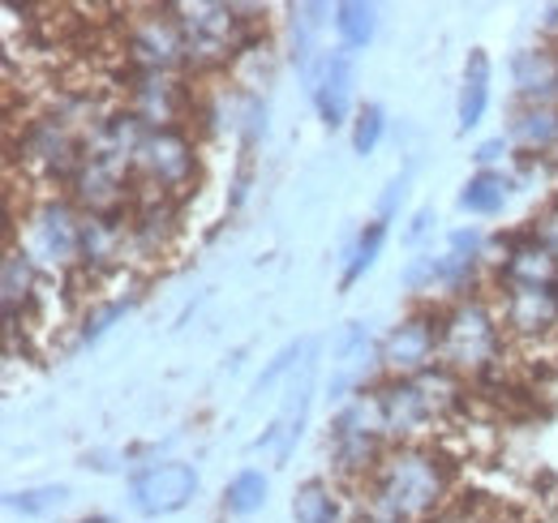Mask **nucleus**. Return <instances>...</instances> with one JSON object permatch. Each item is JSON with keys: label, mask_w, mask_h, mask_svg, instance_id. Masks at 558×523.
I'll list each match as a JSON object with an SVG mask.
<instances>
[{"label": "nucleus", "mask_w": 558, "mask_h": 523, "mask_svg": "<svg viewBox=\"0 0 558 523\" xmlns=\"http://www.w3.org/2000/svg\"><path fill=\"white\" fill-rule=\"evenodd\" d=\"M489 82H494V69L489 57L477 48L469 52L464 61V77H460V104H456V117H460V133L477 130L489 112Z\"/></svg>", "instance_id": "nucleus-19"}, {"label": "nucleus", "mask_w": 558, "mask_h": 523, "mask_svg": "<svg viewBox=\"0 0 558 523\" xmlns=\"http://www.w3.org/2000/svg\"><path fill=\"white\" fill-rule=\"evenodd\" d=\"M511 177H502V172H473L464 185H460V194H456V206L464 210V215H482V219H494V215H502V206L511 202Z\"/></svg>", "instance_id": "nucleus-21"}, {"label": "nucleus", "mask_w": 558, "mask_h": 523, "mask_svg": "<svg viewBox=\"0 0 558 523\" xmlns=\"http://www.w3.org/2000/svg\"><path fill=\"white\" fill-rule=\"evenodd\" d=\"M387 378H421L438 369V309H421L378 339Z\"/></svg>", "instance_id": "nucleus-12"}, {"label": "nucleus", "mask_w": 558, "mask_h": 523, "mask_svg": "<svg viewBox=\"0 0 558 523\" xmlns=\"http://www.w3.org/2000/svg\"><path fill=\"white\" fill-rule=\"evenodd\" d=\"M498 323L515 343H537L558 335V283L555 288H494L489 292Z\"/></svg>", "instance_id": "nucleus-13"}, {"label": "nucleus", "mask_w": 558, "mask_h": 523, "mask_svg": "<svg viewBox=\"0 0 558 523\" xmlns=\"http://www.w3.org/2000/svg\"><path fill=\"white\" fill-rule=\"evenodd\" d=\"M511 77L529 104L558 99V48H524L511 57Z\"/></svg>", "instance_id": "nucleus-18"}, {"label": "nucleus", "mask_w": 558, "mask_h": 523, "mask_svg": "<svg viewBox=\"0 0 558 523\" xmlns=\"http://www.w3.org/2000/svg\"><path fill=\"white\" fill-rule=\"evenodd\" d=\"M529 236L550 254V258L558 262V202H550L533 223H529Z\"/></svg>", "instance_id": "nucleus-30"}, {"label": "nucleus", "mask_w": 558, "mask_h": 523, "mask_svg": "<svg viewBox=\"0 0 558 523\" xmlns=\"http://www.w3.org/2000/svg\"><path fill=\"white\" fill-rule=\"evenodd\" d=\"M117 99L138 121H146L150 130L185 125L198 112V99H194V86H190L185 73H138V69H125L121 86H117Z\"/></svg>", "instance_id": "nucleus-9"}, {"label": "nucleus", "mask_w": 558, "mask_h": 523, "mask_svg": "<svg viewBox=\"0 0 558 523\" xmlns=\"http://www.w3.org/2000/svg\"><path fill=\"white\" fill-rule=\"evenodd\" d=\"M121 57L138 73H185V39L177 4H130L121 17Z\"/></svg>", "instance_id": "nucleus-7"}, {"label": "nucleus", "mask_w": 558, "mask_h": 523, "mask_svg": "<svg viewBox=\"0 0 558 523\" xmlns=\"http://www.w3.org/2000/svg\"><path fill=\"white\" fill-rule=\"evenodd\" d=\"M464 391V382L456 374H447L442 365L421 374V378H387L374 387L378 399V416L387 429V442H434V429L442 425V416L456 408V399Z\"/></svg>", "instance_id": "nucleus-4"}, {"label": "nucleus", "mask_w": 558, "mask_h": 523, "mask_svg": "<svg viewBox=\"0 0 558 523\" xmlns=\"http://www.w3.org/2000/svg\"><path fill=\"white\" fill-rule=\"evenodd\" d=\"M77 523H108L104 515H90V520H77Z\"/></svg>", "instance_id": "nucleus-35"}, {"label": "nucleus", "mask_w": 558, "mask_h": 523, "mask_svg": "<svg viewBox=\"0 0 558 523\" xmlns=\"http://www.w3.org/2000/svg\"><path fill=\"white\" fill-rule=\"evenodd\" d=\"M374 369H383V356H378V343L369 335V323H349L336 339V361H331V382H327V399L331 403H349L356 394L374 391L369 378Z\"/></svg>", "instance_id": "nucleus-14"}, {"label": "nucleus", "mask_w": 558, "mask_h": 523, "mask_svg": "<svg viewBox=\"0 0 558 523\" xmlns=\"http://www.w3.org/2000/svg\"><path fill=\"white\" fill-rule=\"evenodd\" d=\"M511 155V142L507 137H486L477 150H473V163H477V172H494V163H502Z\"/></svg>", "instance_id": "nucleus-33"}, {"label": "nucleus", "mask_w": 558, "mask_h": 523, "mask_svg": "<svg viewBox=\"0 0 558 523\" xmlns=\"http://www.w3.org/2000/svg\"><path fill=\"white\" fill-rule=\"evenodd\" d=\"M498 288H555L558 283V262L529 236H511L502 258H498V270H494Z\"/></svg>", "instance_id": "nucleus-17"}, {"label": "nucleus", "mask_w": 558, "mask_h": 523, "mask_svg": "<svg viewBox=\"0 0 558 523\" xmlns=\"http://www.w3.org/2000/svg\"><path fill=\"white\" fill-rule=\"evenodd\" d=\"M65 498H70V489H65V485H35V489H22V494H9V511L39 520V515L61 511V507H65Z\"/></svg>", "instance_id": "nucleus-28"}, {"label": "nucleus", "mask_w": 558, "mask_h": 523, "mask_svg": "<svg viewBox=\"0 0 558 523\" xmlns=\"http://www.w3.org/2000/svg\"><path fill=\"white\" fill-rule=\"evenodd\" d=\"M292 520L296 523H344V498L327 481H305L292 494Z\"/></svg>", "instance_id": "nucleus-23"}, {"label": "nucleus", "mask_w": 558, "mask_h": 523, "mask_svg": "<svg viewBox=\"0 0 558 523\" xmlns=\"http://www.w3.org/2000/svg\"><path fill=\"white\" fill-rule=\"evenodd\" d=\"M65 197L82 215H130V206L138 197L134 163L121 159V155L86 150L82 168L73 172V181L65 185Z\"/></svg>", "instance_id": "nucleus-10"}, {"label": "nucleus", "mask_w": 558, "mask_h": 523, "mask_svg": "<svg viewBox=\"0 0 558 523\" xmlns=\"http://www.w3.org/2000/svg\"><path fill=\"white\" fill-rule=\"evenodd\" d=\"M267 494H271V476L263 467H245L236 472L228 485H223V511L245 520V515H258L267 507Z\"/></svg>", "instance_id": "nucleus-24"}, {"label": "nucleus", "mask_w": 558, "mask_h": 523, "mask_svg": "<svg viewBox=\"0 0 558 523\" xmlns=\"http://www.w3.org/2000/svg\"><path fill=\"white\" fill-rule=\"evenodd\" d=\"M387 429L378 416V399L374 391L349 399L336 416H331V434H327V451L336 463V476L349 481L352 489L365 485V476L378 467V459L387 455Z\"/></svg>", "instance_id": "nucleus-8"}, {"label": "nucleus", "mask_w": 558, "mask_h": 523, "mask_svg": "<svg viewBox=\"0 0 558 523\" xmlns=\"http://www.w3.org/2000/svg\"><path fill=\"white\" fill-rule=\"evenodd\" d=\"M409 177H413V172H400V177L387 181V190H383V197H378V223H391V219H396L400 202H404V194H409Z\"/></svg>", "instance_id": "nucleus-31"}, {"label": "nucleus", "mask_w": 558, "mask_h": 523, "mask_svg": "<svg viewBox=\"0 0 558 523\" xmlns=\"http://www.w3.org/2000/svg\"><path fill=\"white\" fill-rule=\"evenodd\" d=\"M438 223V215H434V206H421L417 215H413V223H409V232H404V245H421L425 236H429V228Z\"/></svg>", "instance_id": "nucleus-34"}, {"label": "nucleus", "mask_w": 558, "mask_h": 523, "mask_svg": "<svg viewBox=\"0 0 558 523\" xmlns=\"http://www.w3.org/2000/svg\"><path fill=\"white\" fill-rule=\"evenodd\" d=\"M314 348H318V339H292V343H283L276 356L267 361V369L254 378V387H250V408H254V403H263L267 394L276 391L279 382L288 387V382L296 378V369L310 361V352H314Z\"/></svg>", "instance_id": "nucleus-22"}, {"label": "nucleus", "mask_w": 558, "mask_h": 523, "mask_svg": "<svg viewBox=\"0 0 558 523\" xmlns=\"http://www.w3.org/2000/svg\"><path fill=\"white\" fill-rule=\"evenodd\" d=\"M383 133H387V112L378 104L356 108V117H352V155H361V159L374 155L378 142H383Z\"/></svg>", "instance_id": "nucleus-29"}, {"label": "nucleus", "mask_w": 558, "mask_h": 523, "mask_svg": "<svg viewBox=\"0 0 558 523\" xmlns=\"http://www.w3.org/2000/svg\"><path fill=\"white\" fill-rule=\"evenodd\" d=\"M456 467L438 442L387 447L378 467L356 485V523H434L451 507Z\"/></svg>", "instance_id": "nucleus-1"}, {"label": "nucleus", "mask_w": 558, "mask_h": 523, "mask_svg": "<svg viewBox=\"0 0 558 523\" xmlns=\"http://www.w3.org/2000/svg\"><path fill=\"white\" fill-rule=\"evenodd\" d=\"M511 137L524 146V155L558 159V108L555 104H524L511 121Z\"/></svg>", "instance_id": "nucleus-20"}, {"label": "nucleus", "mask_w": 558, "mask_h": 523, "mask_svg": "<svg viewBox=\"0 0 558 523\" xmlns=\"http://www.w3.org/2000/svg\"><path fill=\"white\" fill-rule=\"evenodd\" d=\"M134 177L150 194L185 202L198 190V177H203V146H198L194 130L190 125H168V130L146 133L138 155H134Z\"/></svg>", "instance_id": "nucleus-6"}, {"label": "nucleus", "mask_w": 558, "mask_h": 523, "mask_svg": "<svg viewBox=\"0 0 558 523\" xmlns=\"http://www.w3.org/2000/svg\"><path fill=\"white\" fill-rule=\"evenodd\" d=\"M77 236H82V210L65 194H35V202L9 219L4 245H22L44 275H70L77 270Z\"/></svg>", "instance_id": "nucleus-5"}, {"label": "nucleus", "mask_w": 558, "mask_h": 523, "mask_svg": "<svg viewBox=\"0 0 558 523\" xmlns=\"http://www.w3.org/2000/svg\"><path fill=\"white\" fill-rule=\"evenodd\" d=\"M198 498V472L194 463L181 459H163V463H146L142 472L130 476V507L146 520H163L185 511Z\"/></svg>", "instance_id": "nucleus-11"}, {"label": "nucleus", "mask_w": 558, "mask_h": 523, "mask_svg": "<svg viewBox=\"0 0 558 523\" xmlns=\"http://www.w3.org/2000/svg\"><path fill=\"white\" fill-rule=\"evenodd\" d=\"M314 352H318V348H314ZM314 352H310V361L296 369V378L283 387L276 421H271L267 434L254 442V451H271L276 467H283V463L292 459L296 442H301V434H305V421H310V403H314V369H318Z\"/></svg>", "instance_id": "nucleus-15"}, {"label": "nucleus", "mask_w": 558, "mask_h": 523, "mask_svg": "<svg viewBox=\"0 0 558 523\" xmlns=\"http://www.w3.org/2000/svg\"><path fill=\"white\" fill-rule=\"evenodd\" d=\"M310 90H314V108L318 121L327 130H340L352 117V86H356V65H352L349 48H331L318 57V69L310 73Z\"/></svg>", "instance_id": "nucleus-16"}, {"label": "nucleus", "mask_w": 558, "mask_h": 523, "mask_svg": "<svg viewBox=\"0 0 558 523\" xmlns=\"http://www.w3.org/2000/svg\"><path fill=\"white\" fill-rule=\"evenodd\" d=\"M451 254L482 262L486 258V236H482L477 228H456V232H451Z\"/></svg>", "instance_id": "nucleus-32"}, {"label": "nucleus", "mask_w": 558, "mask_h": 523, "mask_svg": "<svg viewBox=\"0 0 558 523\" xmlns=\"http://www.w3.org/2000/svg\"><path fill=\"white\" fill-rule=\"evenodd\" d=\"M331 22H336V31H340V48H349V52L369 48L374 35H378V9L365 4V0H344V4H336Z\"/></svg>", "instance_id": "nucleus-25"}, {"label": "nucleus", "mask_w": 558, "mask_h": 523, "mask_svg": "<svg viewBox=\"0 0 558 523\" xmlns=\"http://www.w3.org/2000/svg\"><path fill=\"white\" fill-rule=\"evenodd\" d=\"M254 4H177L181 39H185V65L190 73H219L232 69L245 52L267 44V22H258Z\"/></svg>", "instance_id": "nucleus-2"}, {"label": "nucleus", "mask_w": 558, "mask_h": 523, "mask_svg": "<svg viewBox=\"0 0 558 523\" xmlns=\"http://www.w3.org/2000/svg\"><path fill=\"white\" fill-rule=\"evenodd\" d=\"M130 309H134V296H112V301H99V305L82 309V314H77V339H82V343H95L104 330L112 327L117 318H125Z\"/></svg>", "instance_id": "nucleus-27"}, {"label": "nucleus", "mask_w": 558, "mask_h": 523, "mask_svg": "<svg viewBox=\"0 0 558 523\" xmlns=\"http://www.w3.org/2000/svg\"><path fill=\"white\" fill-rule=\"evenodd\" d=\"M383 245H387V223H378V219H374V223H365V228L356 232V241L349 245V254H344V279H340V283L352 288V283H356V279L378 262Z\"/></svg>", "instance_id": "nucleus-26"}, {"label": "nucleus", "mask_w": 558, "mask_h": 523, "mask_svg": "<svg viewBox=\"0 0 558 523\" xmlns=\"http://www.w3.org/2000/svg\"><path fill=\"white\" fill-rule=\"evenodd\" d=\"M502 343H507V330L486 292L447 301L438 309V365L460 382L489 378L502 365Z\"/></svg>", "instance_id": "nucleus-3"}]
</instances>
